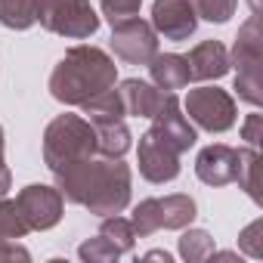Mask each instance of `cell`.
I'll use <instances>...</instances> for the list:
<instances>
[{
    "label": "cell",
    "instance_id": "5bb4252c",
    "mask_svg": "<svg viewBox=\"0 0 263 263\" xmlns=\"http://www.w3.org/2000/svg\"><path fill=\"white\" fill-rule=\"evenodd\" d=\"M118 93L124 102V115H130V118H152L158 111V105L164 102V90H158L152 81H140V78L121 81Z\"/></svg>",
    "mask_w": 263,
    "mask_h": 263
},
{
    "label": "cell",
    "instance_id": "277c9868",
    "mask_svg": "<svg viewBox=\"0 0 263 263\" xmlns=\"http://www.w3.org/2000/svg\"><path fill=\"white\" fill-rule=\"evenodd\" d=\"M229 65H235V93L248 105H260V19L248 16L238 28L235 47L229 53Z\"/></svg>",
    "mask_w": 263,
    "mask_h": 263
},
{
    "label": "cell",
    "instance_id": "d6986e66",
    "mask_svg": "<svg viewBox=\"0 0 263 263\" xmlns=\"http://www.w3.org/2000/svg\"><path fill=\"white\" fill-rule=\"evenodd\" d=\"M81 111L87 115L90 124H99V121H121V118H127V115H124L121 93H118L115 87H111V90H102V93L93 96V99H87V102L81 105Z\"/></svg>",
    "mask_w": 263,
    "mask_h": 263
},
{
    "label": "cell",
    "instance_id": "7a4b0ae2",
    "mask_svg": "<svg viewBox=\"0 0 263 263\" xmlns=\"http://www.w3.org/2000/svg\"><path fill=\"white\" fill-rule=\"evenodd\" d=\"M115 84H118L115 59L93 44H78L56 62L47 87L56 102L81 108L87 99L99 96L102 90H111Z\"/></svg>",
    "mask_w": 263,
    "mask_h": 263
},
{
    "label": "cell",
    "instance_id": "ac0fdd59",
    "mask_svg": "<svg viewBox=\"0 0 263 263\" xmlns=\"http://www.w3.org/2000/svg\"><path fill=\"white\" fill-rule=\"evenodd\" d=\"M41 0H0V25L13 31H28L37 22Z\"/></svg>",
    "mask_w": 263,
    "mask_h": 263
},
{
    "label": "cell",
    "instance_id": "30bf717a",
    "mask_svg": "<svg viewBox=\"0 0 263 263\" xmlns=\"http://www.w3.org/2000/svg\"><path fill=\"white\" fill-rule=\"evenodd\" d=\"M152 28L164 41H189L198 28V16L192 0H155L152 4Z\"/></svg>",
    "mask_w": 263,
    "mask_h": 263
},
{
    "label": "cell",
    "instance_id": "44dd1931",
    "mask_svg": "<svg viewBox=\"0 0 263 263\" xmlns=\"http://www.w3.org/2000/svg\"><path fill=\"white\" fill-rule=\"evenodd\" d=\"M257 174H260V152L254 146L238 149V174H235V183H238V189L248 192L251 201H260V192H257L260 189V180H257Z\"/></svg>",
    "mask_w": 263,
    "mask_h": 263
},
{
    "label": "cell",
    "instance_id": "9c48e42d",
    "mask_svg": "<svg viewBox=\"0 0 263 263\" xmlns=\"http://www.w3.org/2000/svg\"><path fill=\"white\" fill-rule=\"evenodd\" d=\"M149 134L158 137L164 146H171L177 155L189 152L198 140L195 134V127L189 124V118L183 115V102L177 99V93H167L164 90V102L158 105V111L152 115V127H149Z\"/></svg>",
    "mask_w": 263,
    "mask_h": 263
},
{
    "label": "cell",
    "instance_id": "ba28073f",
    "mask_svg": "<svg viewBox=\"0 0 263 263\" xmlns=\"http://www.w3.org/2000/svg\"><path fill=\"white\" fill-rule=\"evenodd\" d=\"M16 204H19V214L25 217L28 229L31 232H47L53 229L62 214H65V198L56 186H47V183H31L25 189H19L16 195Z\"/></svg>",
    "mask_w": 263,
    "mask_h": 263
},
{
    "label": "cell",
    "instance_id": "6da1fadb",
    "mask_svg": "<svg viewBox=\"0 0 263 263\" xmlns=\"http://www.w3.org/2000/svg\"><path fill=\"white\" fill-rule=\"evenodd\" d=\"M53 177L62 198L87 208L93 217L121 214L130 204V192H134L130 167L121 158H105V155H87L81 161H71L59 167Z\"/></svg>",
    "mask_w": 263,
    "mask_h": 263
},
{
    "label": "cell",
    "instance_id": "e0dca14e",
    "mask_svg": "<svg viewBox=\"0 0 263 263\" xmlns=\"http://www.w3.org/2000/svg\"><path fill=\"white\" fill-rule=\"evenodd\" d=\"M158 211H161V229H186L198 217L195 198L192 195H183V192H174V195L158 198Z\"/></svg>",
    "mask_w": 263,
    "mask_h": 263
},
{
    "label": "cell",
    "instance_id": "2e32d148",
    "mask_svg": "<svg viewBox=\"0 0 263 263\" xmlns=\"http://www.w3.org/2000/svg\"><path fill=\"white\" fill-rule=\"evenodd\" d=\"M93 134H96V155H105V158H124L134 146V137H130L124 118L93 124Z\"/></svg>",
    "mask_w": 263,
    "mask_h": 263
},
{
    "label": "cell",
    "instance_id": "8fae6325",
    "mask_svg": "<svg viewBox=\"0 0 263 263\" xmlns=\"http://www.w3.org/2000/svg\"><path fill=\"white\" fill-rule=\"evenodd\" d=\"M137 164H140V174H143L149 183H155V186L171 183V180L180 177V155H177L171 146H164L158 137H152L149 130L140 137Z\"/></svg>",
    "mask_w": 263,
    "mask_h": 263
},
{
    "label": "cell",
    "instance_id": "cb8c5ba5",
    "mask_svg": "<svg viewBox=\"0 0 263 263\" xmlns=\"http://www.w3.org/2000/svg\"><path fill=\"white\" fill-rule=\"evenodd\" d=\"M31 229L25 223V217L19 214L16 198H0V238H25Z\"/></svg>",
    "mask_w": 263,
    "mask_h": 263
},
{
    "label": "cell",
    "instance_id": "d4e9b609",
    "mask_svg": "<svg viewBox=\"0 0 263 263\" xmlns=\"http://www.w3.org/2000/svg\"><path fill=\"white\" fill-rule=\"evenodd\" d=\"M78 257H81L84 263H111V260H118V257H121V251H118L105 235H93V238L81 241Z\"/></svg>",
    "mask_w": 263,
    "mask_h": 263
},
{
    "label": "cell",
    "instance_id": "83f0119b",
    "mask_svg": "<svg viewBox=\"0 0 263 263\" xmlns=\"http://www.w3.org/2000/svg\"><path fill=\"white\" fill-rule=\"evenodd\" d=\"M99 7H102V16L115 25V22H121V19L140 16L143 0H99Z\"/></svg>",
    "mask_w": 263,
    "mask_h": 263
},
{
    "label": "cell",
    "instance_id": "8992f818",
    "mask_svg": "<svg viewBox=\"0 0 263 263\" xmlns=\"http://www.w3.org/2000/svg\"><path fill=\"white\" fill-rule=\"evenodd\" d=\"M183 111L208 134H226V130L235 127L238 108L232 93L220 90V87H195L186 93L183 99Z\"/></svg>",
    "mask_w": 263,
    "mask_h": 263
},
{
    "label": "cell",
    "instance_id": "1f68e13d",
    "mask_svg": "<svg viewBox=\"0 0 263 263\" xmlns=\"http://www.w3.org/2000/svg\"><path fill=\"white\" fill-rule=\"evenodd\" d=\"M143 257H146V260H164V263H171V254H167V251H161V248H155V251H146Z\"/></svg>",
    "mask_w": 263,
    "mask_h": 263
},
{
    "label": "cell",
    "instance_id": "4316f807",
    "mask_svg": "<svg viewBox=\"0 0 263 263\" xmlns=\"http://www.w3.org/2000/svg\"><path fill=\"white\" fill-rule=\"evenodd\" d=\"M238 251L254 257V260L263 257V220H254L238 232Z\"/></svg>",
    "mask_w": 263,
    "mask_h": 263
},
{
    "label": "cell",
    "instance_id": "4fadbf2b",
    "mask_svg": "<svg viewBox=\"0 0 263 263\" xmlns=\"http://www.w3.org/2000/svg\"><path fill=\"white\" fill-rule=\"evenodd\" d=\"M189 62V78L192 81H220L223 74H229V50L220 41H201L189 50L186 56Z\"/></svg>",
    "mask_w": 263,
    "mask_h": 263
},
{
    "label": "cell",
    "instance_id": "7402d4cb",
    "mask_svg": "<svg viewBox=\"0 0 263 263\" xmlns=\"http://www.w3.org/2000/svg\"><path fill=\"white\" fill-rule=\"evenodd\" d=\"M99 235H105L121 254H130V251H134V245H137V232H134V226H130V220L121 217V214H108V217H102Z\"/></svg>",
    "mask_w": 263,
    "mask_h": 263
},
{
    "label": "cell",
    "instance_id": "484cf974",
    "mask_svg": "<svg viewBox=\"0 0 263 263\" xmlns=\"http://www.w3.org/2000/svg\"><path fill=\"white\" fill-rule=\"evenodd\" d=\"M192 7H195V16H198V19L226 25V22L235 16L238 0H192Z\"/></svg>",
    "mask_w": 263,
    "mask_h": 263
},
{
    "label": "cell",
    "instance_id": "4dcf8cb0",
    "mask_svg": "<svg viewBox=\"0 0 263 263\" xmlns=\"http://www.w3.org/2000/svg\"><path fill=\"white\" fill-rule=\"evenodd\" d=\"M4 152H7V140H4V127H0V198H4V195L10 192V186H13V174H10V167H7Z\"/></svg>",
    "mask_w": 263,
    "mask_h": 263
},
{
    "label": "cell",
    "instance_id": "9a60e30c",
    "mask_svg": "<svg viewBox=\"0 0 263 263\" xmlns=\"http://www.w3.org/2000/svg\"><path fill=\"white\" fill-rule=\"evenodd\" d=\"M149 78L158 90H167V93L183 90L192 81L189 78V62L180 53H155L149 59Z\"/></svg>",
    "mask_w": 263,
    "mask_h": 263
},
{
    "label": "cell",
    "instance_id": "f1b7e54d",
    "mask_svg": "<svg viewBox=\"0 0 263 263\" xmlns=\"http://www.w3.org/2000/svg\"><path fill=\"white\" fill-rule=\"evenodd\" d=\"M260 130H263V118L254 111V115H248V118H245V124H241V140H245L248 146H254V149H257V146H260V140H263V137H260Z\"/></svg>",
    "mask_w": 263,
    "mask_h": 263
},
{
    "label": "cell",
    "instance_id": "7c38bea8",
    "mask_svg": "<svg viewBox=\"0 0 263 263\" xmlns=\"http://www.w3.org/2000/svg\"><path fill=\"white\" fill-rule=\"evenodd\" d=\"M238 174V149L226 143H211L195 158V177L204 186H229Z\"/></svg>",
    "mask_w": 263,
    "mask_h": 263
},
{
    "label": "cell",
    "instance_id": "ffe728a7",
    "mask_svg": "<svg viewBox=\"0 0 263 263\" xmlns=\"http://www.w3.org/2000/svg\"><path fill=\"white\" fill-rule=\"evenodd\" d=\"M183 235H180V241H177V248H180V257L186 260V263H201V260H211V254H214V235L208 232V229H195V226H186V229H180Z\"/></svg>",
    "mask_w": 263,
    "mask_h": 263
},
{
    "label": "cell",
    "instance_id": "603a6c76",
    "mask_svg": "<svg viewBox=\"0 0 263 263\" xmlns=\"http://www.w3.org/2000/svg\"><path fill=\"white\" fill-rule=\"evenodd\" d=\"M127 220H130V226H134L137 238H149V235H155V232L161 229V211H158V198H143V201L134 208V214H130Z\"/></svg>",
    "mask_w": 263,
    "mask_h": 263
},
{
    "label": "cell",
    "instance_id": "3957f363",
    "mask_svg": "<svg viewBox=\"0 0 263 263\" xmlns=\"http://www.w3.org/2000/svg\"><path fill=\"white\" fill-rule=\"evenodd\" d=\"M96 155L93 124L81 115H56L44 130V164L56 174L59 167Z\"/></svg>",
    "mask_w": 263,
    "mask_h": 263
},
{
    "label": "cell",
    "instance_id": "f546056e",
    "mask_svg": "<svg viewBox=\"0 0 263 263\" xmlns=\"http://www.w3.org/2000/svg\"><path fill=\"white\" fill-rule=\"evenodd\" d=\"M0 260H31V251L19 238H0Z\"/></svg>",
    "mask_w": 263,
    "mask_h": 263
},
{
    "label": "cell",
    "instance_id": "52a82bcc",
    "mask_svg": "<svg viewBox=\"0 0 263 263\" xmlns=\"http://www.w3.org/2000/svg\"><path fill=\"white\" fill-rule=\"evenodd\" d=\"M108 44H111V53L127 65H149V59L158 53V34L152 22L137 19V16L115 22Z\"/></svg>",
    "mask_w": 263,
    "mask_h": 263
},
{
    "label": "cell",
    "instance_id": "5b68a950",
    "mask_svg": "<svg viewBox=\"0 0 263 263\" xmlns=\"http://www.w3.org/2000/svg\"><path fill=\"white\" fill-rule=\"evenodd\" d=\"M41 28L68 41H87L99 31V16L90 0H41Z\"/></svg>",
    "mask_w": 263,
    "mask_h": 263
}]
</instances>
